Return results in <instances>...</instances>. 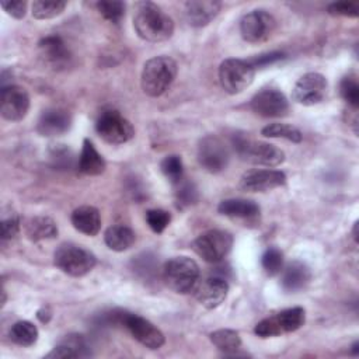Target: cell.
Here are the masks:
<instances>
[{"label":"cell","instance_id":"cell-39","mask_svg":"<svg viewBox=\"0 0 359 359\" xmlns=\"http://www.w3.org/2000/svg\"><path fill=\"white\" fill-rule=\"evenodd\" d=\"M1 7L7 14H10L14 18H22L27 13L25 0H3Z\"/></svg>","mask_w":359,"mask_h":359},{"label":"cell","instance_id":"cell-2","mask_svg":"<svg viewBox=\"0 0 359 359\" xmlns=\"http://www.w3.org/2000/svg\"><path fill=\"white\" fill-rule=\"evenodd\" d=\"M177 76V63L168 56L149 59L142 70V88L150 97H160L172 84Z\"/></svg>","mask_w":359,"mask_h":359},{"label":"cell","instance_id":"cell-29","mask_svg":"<svg viewBox=\"0 0 359 359\" xmlns=\"http://www.w3.org/2000/svg\"><path fill=\"white\" fill-rule=\"evenodd\" d=\"M38 328L27 320L17 321L10 328V339L21 346H31L38 339Z\"/></svg>","mask_w":359,"mask_h":359},{"label":"cell","instance_id":"cell-15","mask_svg":"<svg viewBox=\"0 0 359 359\" xmlns=\"http://www.w3.org/2000/svg\"><path fill=\"white\" fill-rule=\"evenodd\" d=\"M251 109L264 118L285 116L289 111V102L285 94L276 88H262L250 102Z\"/></svg>","mask_w":359,"mask_h":359},{"label":"cell","instance_id":"cell-38","mask_svg":"<svg viewBox=\"0 0 359 359\" xmlns=\"http://www.w3.org/2000/svg\"><path fill=\"white\" fill-rule=\"evenodd\" d=\"M20 230V217L18 215L10 209L8 212H3L1 215V238L3 241L11 240L17 236Z\"/></svg>","mask_w":359,"mask_h":359},{"label":"cell","instance_id":"cell-21","mask_svg":"<svg viewBox=\"0 0 359 359\" xmlns=\"http://www.w3.org/2000/svg\"><path fill=\"white\" fill-rule=\"evenodd\" d=\"M70 220L73 227L86 236H95L101 229V216L94 206L86 205L74 209Z\"/></svg>","mask_w":359,"mask_h":359},{"label":"cell","instance_id":"cell-36","mask_svg":"<svg viewBox=\"0 0 359 359\" xmlns=\"http://www.w3.org/2000/svg\"><path fill=\"white\" fill-rule=\"evenodd\" d=\"M339 91H341L342 98H344L351 107L358 108V105H359V84H358V80H356L355 76H352V74L345 76V77L341 80Z\"/></svg>","mask_w":359,"mask_h":359},{"label":"cell","instance_id":"cell-24","mask_svg":"<svg viewBox=\"0 0 359 359\" xmlns=\"http://www.w3.org/2000/svg\"><path fill=\"white\" fill-rule=\"evenodd\" d=\"M43 57L53 66H63L70 57V52L59 35H48L39 41Z\"/></svg>","mask_w":359,"mask_h":359},{"label":"cell","instance_id":"cell-35","mask_svg":"<svg viewBox=\"0 0 359 359\" xmlns=\"http://www.w3.org/2000/svg\"><path fill=\"white\" fill-rule=\"evenodd\" d=\"M95 6H97V10L100 11V14L105 20H108L114 24H118L125 14V3L123 1L102 0V1H98Z\"/></svg>","mask_w":359,"mask_h":359},{"label":"cell","instance_id":"cell-7","mask_svg":"<svg viewBox=\"0 0 359 359\" xmlns=\"http://www.w3.org/2000/svg\"><path fill=\"white\" fill-rule=\"evenodd\" d=\"M255 69L248 60L226 59L219 67V80L223 90L229 94H238L245 90L254 80Z\"/></svg>","mask_w":359,"mask_h":359},{"label":"cell","instance_id":"cell-31","mask_svg":"<svg viewBox=\"0 0 359 359\" xmlns=\"http://www.w3.org/2000/svg\"><path fill=\"white\" fill-rule=\"evenodd\" d=\"M66 1H45L35 0L32 3V15L36 20H49L63 13Z\"/></svg>","mask_w":359,"mask_h":359},{"label":"cell","instance_id":"cell-30","mask_svg":"<svg viewBox=\"0 0 359 359\" xmlns=\"http://www.w3.org/2000/svg\"><path fill=\"white\" fill-rule=\"evenodd\" d=\"M261 135H264L265 137L286 139V140H290L293 143L302 142V137H303L302 132L297 128H294L292 125H287V123H279V122L269 123L265 128H262Z\"/></svg>","mask_w":359,"mask_h":359},{"label":"cell","instance_id":"cell-20","mask_svg":"<svg viewBox=\"0 0 359 359\" xmlns=\"http://www.w3.org/2000/svg\"><path fill=\"white\" fill-rule=\"evenodd\" d=\"M311 279L309 266L302 261H292L282 272L280 285L285 292H299L307 286Z\"/></svg>","mask_w":359,"mask_h":359},{"label":"cell","instance_id":"cell-37","mask_svg":"<svg viewBox=\"0 0 359 359\" xmlns=\"http://www.w3.org/2000/svg\"><path fill=\"white\" fill-rule=\"evenodd\" d=\"M171 222V215L163 209H150L146 212V223L154 233H163Z\"/></svg>","mask_w":359,"mask_h":359},{"label":"cell","instance_id":"cell-5","mask_svg":"<svg viewBox=\"0 0 359 359\" xmlns=\"http://www.w3.org/2000/svg\"><path fill=\"white\" fill-rule=\"evenodd\" d=\"M55 265L65 273L70 276H84L87 275L97 264L95 255L76 244H62L57 247L53 255Z\"/></svg>","mask_w":359,"mask_h":359},{"label":"cell","instance_id":"cell-22","mask_svg":"<svg viewBox=\"0 0 359 359\" xmlns=\"http://www.w3.org/2000/svg\"><path fill=\"white\" fill-rule=\"evenodd\" d=\"M79 171L86 175H100L105 171V160L98 153L95 146L90 139H84L81 153L79 157Z\"/></svg>","mask_w":359,"mask_h":359},{"label":"cell","instance_id":"cell-9","mask_svg":"<svg viewBox=\"0 0 359 359\" xmlns=\"http://www.w3.org/2000/svg\"><path fill=\"white\" fill-rule=\"evenodd\" d=\"M95 130L109 144H122L135 136L132 123L115 109H107L100 114L95 122Z\"/></svg>","mask_w":359,"mask_h":359},{"label":"cell","instance_id":"cell-19","mask_svg":"<svg viewBox=\"0 0 359 359\" xmlns=\"http://www.w3.org/2000/svg\"><path fill=\"white\" fill-rule=\"evenodd\" d=\"M222 3L215 0H191L185 3V17L192 27L208 25L220 11Z\"/></svg>","mask_w":359,"mask_h":359},{"label":"cell","instance_id":"cell-1","mask_svg":"<svg viewBox=\"0 0 359 359\" xmlns=\"http://www.w3.org/2000/svg\"><path fill=\"white\" fill-rule=\"evenodd\" d=\"M133 27L136 34L149 42H163L174 34L172 18L153 1H139L136 4Z\"/></svg>","mask_w":359,"mask_h":359},{"label":"cell","instance_id":"cell-17","mask_svg":"<svg viewBox=\"0 0 359 359\" xmlns=\"http://www.w3.org/2000/svg\"><path fill=\"white\" fill-rule=\"evenodd\" d=\"M196 300L206 309H216L220 306L229 292V283L223 276L212 275L202 282H198L194 289Z\"/></svg>","mask_w":359,"mask_h":359},{"label":"cell","instance_id":"cell-34","mask_svg":"<svg viewBox=\"0 0 359 359\" xmlns=\"http://www.w3.org/2000/svg\"><path fill=\"white\" fill-rule=\"evenodd\" d=\"M160 168L161 172L172 182L177 184L184 178V165H182V160L180 156L171 154L163 158V161L160 163Z\"/></svg>","mask_w":359,"mask_h":359},{"label":"cell","instance_id":"cell-40","mask_svg":"<svg viewBox=\"0 0 359 359\" xmlns=\"http://www.w3.org/2000/svg\"><path fill=\"white\" fill-rule=\"evenodd\" d=\"M328 13L335 15H346V17H356L358 15V6L353 3H332L328 6Z\"/></svg>","mask_w":359,"mask_h":359},{"label":"cell","instance_id":"cell-6","mask_svg":"<svg viewBox=\"0 0 359 359\" xmlns=\"http://www.w3.org/2000/svg\"><path fill=\"white\" fill-rule=\"evenodd\" d=\"M306 321V313L302 307H290L285 309L275 316L266 317L261 320L255 328V335L261 338H271V337H279L286 332H293L299 330Z\"/></svg>","mask_w":359,"mask_h":359},{"label":"cell","instance_id":"cell-16","mask_svg":"<svg viewBox=\"0 0 359 359\" xmlns=\"http://www.w3.org/2000/svg\"><path fill=\"white\" fill-rule=\"evenodd\" d=\"M286 184V175L279 170H248L240 178V188L245 192H268Z\"/></svg>","mask_w":359,"mask_h":359},{"label":"cell","instance_id":"cell-27","mask_svg":"<svg viewBox=\"0 0 359 359\" xmlns=\"http://www.w3.org/2000/svg\"><path fill=\"white\" fill-rule=\"evenodd\" d=\"M135 231L125 224H114L108 227L104 234V240L108 248L118 252L130 248L135 243Z\"/></svg>","mask_w":359,"mask_h":359},{"label":"cell","instance_id":"cell-25","mask_svg":"<svg viewBox=\"0 0 359 359\" xmlns=\"http://www.w3.org/2000/svg\"><path fill=\"white\" fill-rule=\"evenodd\" d=\"M87 345L86 341L81 335L77 334H70L66 335L65 339L60 341L59 345H56L48 355L46 358H53V359H65V358H81L88 355L86 352Z\"/></svg>","mask_w":359,"mask_h":359},{"label":"cell","instance_id":"cell-23","mask_svg":"<svg viewBox=\"0 0 359 359\" xmlns=\"http://www.w3.org/2000/svg\"><path fill=\"white\" fill-rule=\"evenodd\" d=\"M217 210L220 215L234 219H254L259 215V206L250 199L231 198L219 203Z\"/></svg>","mask_w":359,"mask_h":359},{"label":"cell","instance_id":"cell-3","mask_svg":"<svg viewBox=\"0 0 359 359\" xmlns=\"http://www.w3.org/2000/svg\"><path fill=\"white\" fill-rule=\"evenodd\" d=\"M201 271L189 257H174L164 264L163 278L165 285L175 293L187 294L194 292L199 282Z\"/></svg>","mask_w":359,"mask_h":359},{"label":"cell","instance_id":"cell-41","mask_svg":"<svg viewBox=\"0 0 359 359\" xmlns=\"http://www.w3.org/2000/svg\"><path fill=\"white\" fill-rule=\"evenodd\" d=\"M282 57H283V53H280V52H271V53L259 55L258 57H254V59H251L248 62L255 69V67H261V66H266V65H271L273 62H278Z\"/></svg>","mask_w":359,"mask_h":359},{"label":"cell","instance_id":"cell-43","mask_svg":"<svg viewBox=\"0 0 359 359\" xmlns=\"http://www.w3.org/2000/svg\"><path fill=\"white\" fill-rule=\"evenodd\" d=\"M353 238L358 243V222H355V224H353Z\"/></svg>","mask_w":359,"mask_h":359},{"label":"cell","instance_id":"cell-26","mask_svg":"<svg viewBox=\"0 0 359 359\" xmlns=\"http://www.w3.org/2000/svg\"><path fill=\"white\" fill-rule=\"evenodd\" d=\"M25 234L34 243L55 238L57 236V226L48 216H35L25 223Z\"/></svg>","mask_w":359,"mask_h":359},{"label":"cell","instance_id":"cell-12","mask_svg":"<svg viewBox=\"0 0 359 359\" xmlns=\"http://www.w3.org/2000/svg\"><path fill=\"white\" fill-rule=\"evenodd\" d=\"M276 27L275 18L265 10H254L240 21V34L250 43L266 41Z\"/></svg>","mask_w":359,"mask_h":359},{"label":"cell","instance_id":"cell-44","mask_svg":"<svg viewBox=\"0 0 359 359\" xmlns=\"http://www.w3.org/2000/svg\"><path fill=\"white\" fill-rule=\"evenodd\" d=\"M358 346H359V342H355V344L352 345V351H353V355H358V353H359V349H358Z\"/></svg>","mask_w":359,"mask_h":359},{"label":"cell","instance_id":"cell-18","mask_svg":"<svg viewBox=\"0 0 359 359\" xmlns=\"http://www.w3.org/2000/svg\"><path fill=\"white\" fill-rule=\"evenodd\" d=\"M72 126V116L66 109L48 108L36 123V130L42 136H59L66 133Z\"/></svg>","mask_w":359,"mask_h":359},{"label":"cell","instance_id":"cell-8","mask_svg":"<svg viewBox=\"0 0 359 359\" xmlns=\"http://www.w3.org/2000/svg\"><path fill=\"white\" fill-rule=\"evenodd\" d=\"M233 236L224 230H209L198 236L192 243V250L206 262H220L231 250Z\"/></svg>","mask_w":359,"mask_h":359},{"label":"cell","instance_id":"cell-42","mask_svg":"<svg viewBox=\"0 0 359 359\" xmlns=\"http://www.w3.org/2000/svg\"><path fill=\"white\" fill-rule=\"evenodd\" d=\"M36 317H38V320H39L41 323H48V321L50 320V317H52V311H50L49 307L43 306V307H41V309L36 311Z\"/></svg>","mask_w":359,"mask_h":359},{"label":"cell","instance_id":"cell-28","mask_svg":"<svg viewBox=\"0 0 359 359\" xmlns=\"http://www.w3.org/2000/svg\"><path fill=\"white\" fill-rule=\"evenodd\" d=\"M209 338H210V342L226 355L236 353V351H238L241 346V338L238 332L234 330H229V328L216 330L209 335Z\"/></svg>","mask_w":359,"mask_h":359},{"label":"cell","instance_id":"cell-33","mask_svg":"<svg viewBox=\"0 0 359 359\" xmlns=\"http://www.w3.org/2000/svg\"><path fill=\"white\" fill-rule=\"evenodd\" d=\"M175 185V201L178 208H185L198 201V189L194 182L185 181L184 178L174 184Z\"/></svg>","mask_w":359,"mask_h":359},{"label":"cell","instance_id":"cell-14","mask_svg":"<svg viewBox=\"0 0 359 359\" xmlns=\"http://www.w3.org/2000/svg\"><path fill=\"white\" fill-rule=\"evenodd\" d=\"M327 79L321 73L310 72L303 74L293 87V100L302 105H314L324 100Z\"/></svg>","mask_w":359,"mask_h":359},{"label":"cell","instance_id":"cell-11","mask_svg":"<svg viewBox=\"0 0 359 359\" xmlns=\"http://www.w3.org/2000/svg\"><path fill=\"white\" fill-rule=\"evenodd\" d=\"M230 160L227 144L215 135L205 136L198 146L199 164L212 174L223 171Z\"/></svg>","mask_w":359,"mask_h":359},{"label":"cell","instance_id":"cell-13","mask_svg":"<svg viewBox=\"0 0 359 359\" xmlns=\"http://www.w3.org/2000/svg\"><path fill=\"white\" fill-rule=\"evenodd\" d=\"M29 109V95L25 88L10 84L1 87L0 112L1 116L11 122H18L25 118Z\"/></svg>","mask_w":359,"mask_h":359},{"label":"cell","instance_id":"cell-10","mask_svg":"<svg viewBox=\"0 0 359 359\" xmlns=\"http://www.w3.org/2000/svg\"><path fill=\"white\" fill-rule=\"evenodd\" d=\"M115 320L122 324L143 346L149 349H158L164 345V334L144 317L133 313H119L115 316Z\"/></svg>","mask_w":359,"mask_h":359},{"label":"cell","instance_id":"cell-32","mask_svg":"<svg viewBox=\"0 0 359 359\" xmlns=\"http://www.w3.org/2000/svg\"><path fill=\"white\" fill-rule=\"evenodd\" d=\"M261 265L266 275L273 276L279 273L283 268V254L276 247H269L261 257Z\"/></svg>","mask_w":359,"mask_h":359},{"label":"cell","instance_id":"cell-4","mask_svg":"<svg viewBox=\"0 0 359 359\" xmlns=\"http://www.w3.org/2000/svg\"><path fill=\"white\" fill-rule=\"evenodd\" d=\"M234 149L241 160L265 167H276L285 161V153L271 143L254 140L245 135H237L233 139Z\"/></svg>","mask_w":359,"mask_h":359}]
</instances>
